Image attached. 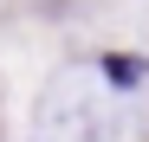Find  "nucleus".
Returning a JSON list of instances; mask_svg holds the SVG:
<instances>
[{
  "instance_id": "1",
  "label": "nucleus",
  "mask_w": 149,
  "mask_h": 142,
  "mask_svg": "<svg viewBox=\"0 0 149 142\" xmlns=\"http://www.w3.org/2000/svg\"><path fill=\"white\" fill-rule=\"evenodd\" d=\"M104 71H110L117 84H136V78H143V58H123V52H117V58H104Z\"/></svg>"
}]
</instances>
